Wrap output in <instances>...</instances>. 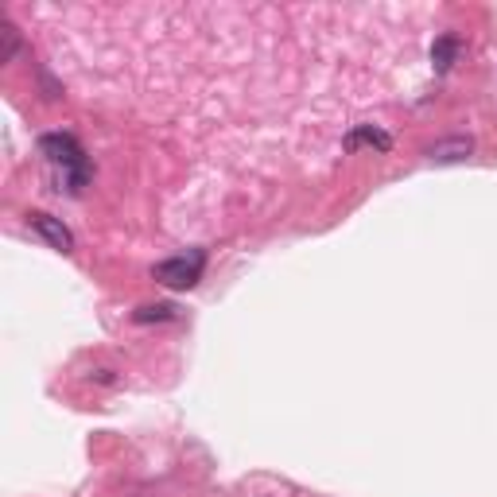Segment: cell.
Instances as JSON below:
<instances>
[{"label": "cell", "mask_w": 497, "mask_h": 497, "mask_svg": "<svg viewBox=\"0 0 497 497\" xmlns=\"http://www.w3.org/2000/svg\"><path fill=\"white\" fill-rule=\"evenodd\" d=\"M32 230L40 233V238L51 245V248H59V253H70L74 248V233L62 226V218H51V214H32Z\"/></svg>", "instance_id": "obj_4"}, {"label": "cell", "mask_w": 497, "mask_h": 497, "mask_svg": "<svg viewBox=\"0 0 497 497\" xmlns=\"http://www.w3.org/2000/svg\"><path fill=\"white\" fill-rule=\"evenodd\" d=\"M455 55H458V40H455V35H443V40H435V47H431L435 70H451L455 67Z\"/></svg>", "instance_id": "obj_6"}, {"label": "cell", "mask_w": 497, "mask_h": 497, "mask_svg": "<svg viewBox=\"0 0 497 497\" xmlns=\"http://www.w3.org/2000/svg\"><path fill=\"white\" fill-rule=\"evenodd\" d=\"M0 40H5V47H0V62H12V55H16V47H20V32L12 28L8 20L0 23Z\"/></svg>", "instance_id": "obj_8"}, {"label": "cell", "mask_w": 497, "mask_h": 497, "mask_svg": "<svg viewBox=\"0 0 497 497\" xmlns=\"http://www.w3.org/2000/svg\"><path fill=\"white\" fill-rule=\"evenodd\" d=\"M179 315V307L176 303H148V307H140L136 311V322H164V319H176Z\"/></svg>", "instance_id": "obj_7"}, {"label": "cell", "mask_w": 497, "mask_h": 497, "mask_svg": "<svg viewBox=\"0 0 497 497\" xmlns=\"http://www.w3.org/2000/svg\"><path fill=\"white\" fill-rule=\"evenodd\" d=\"M470 156H474V140L470 136H447V140H435L428 148L431 164H463Z\"/></svg>", "instance_id": "obj_3"}, {"label": "cell", "mask_w": 497, "mask_h": 497, "mask_svg": "<svg viewBox=\"0 0 497 497\" xmlns=\"http://www.w3.org/2000/svg\"><path fill=\"white\" fill-rule=\"evenodd\" d=\"M362 144H369V148H377V152H389L393 148V136L389 132H381V129H373V124H357V129L346 136V148H362Z\"/></svg>", "instance_id": "obj_5"}, {"label": "cell", "mask_w": 497, "mask_h": 497, "mask_svg": "<svg viewBox=\"0 0 497 497\" xmlns=\"http://www.w3.org/2000/svg\"><path fill=\"white\" fill-rule=\"evenodd\" d=\"M40 152L51 159V164H62V167H70L74 171V191L86 183V176H90V167H86V152H82V144L74 140L70 132H43L40 136Z\"/></svg>", "instance_id": "obj_2"}, {"label": "cell", "mask_w": 497, "mask_h": 497, "mask_svg": "<svg viewBox=\"0 0 497 497\" xmlns=\"http://www.w3.org/2000/svg\"><path fill=\"white\" fill-rule=\"evenodd\" d=\"M203 268H206V253H203V248H194V253H186V257L159 260V265L152 268V280H159L164 288L186 292V288H194V284L203 280Z\"/></svg>", "instance_id": "obj_1"}]
</instances>
